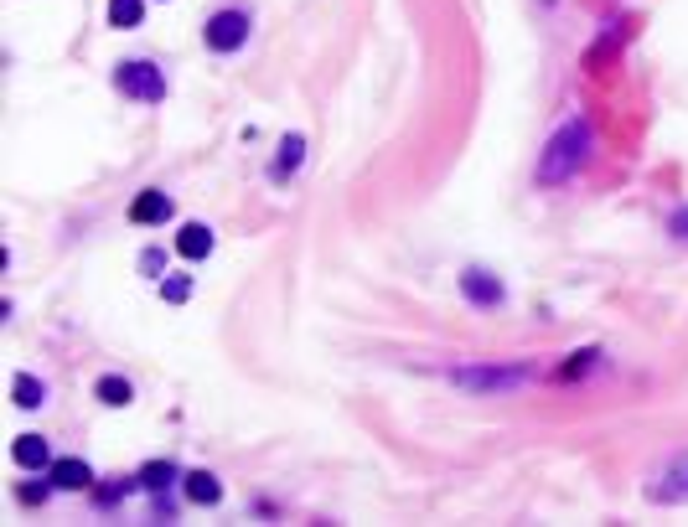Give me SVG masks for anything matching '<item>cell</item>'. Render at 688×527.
I'll return each mask as SVG.
<instances>
[{
	"mask_svg": "<svg viewBox=\"0 0 688 527\" xmlns=\"http://www.w3.org/2000/svg\"><path fill=\"white\" fill-rule=\"evenodd\" d=\"M595 145V130H590V119H564L559 130L549 135L544 155H538V186H559V181H570L580 166H585V155Z\"/></svg>",
	"mask_w": 688,
	"mask_h": 527,
	"instance_id": "obj_1",
	"label": "cell"
},
{
	"mask_svg": "<svg viewBox=\"0 0 688 527\" xmlns=\"http://www.w3.org/2000/svg\"><path fill=\"white\" fill-rule=\"evenodd\" d=\"M114 88L125 93V99H140V104H161V99H166V73L156 68V62L135 57V62H119V68H114Z\"/></svg>",
	"mask_w": 688,
	"mask_h": 527,
	"instance_id": "obj_2",
	"label": "cell"
},
{
	"mask_svg": "<svg viewBox=\"0 0 688 527\" xmlns=\"http://www.w3.org/2000/svg\"><path fill=\"white\" fill-rule=\"evenodd\" d=\"M451 383L471 393H513L528 383V367H456Z\"/></svg>",
	"mask_w": 688,
	"mask_h": 527,
	"instance_id": "obj_3",
	"label": "cell"
},
{
	"mask_svg": "<svg viewBox=\"0 0 688 527\" xmlns=\"http://www.w3.org/2000/svg\"><path fill=\"white\" fill-rule=\"evenodd\" d=\"M249 11H218V16H207V26H202V42H207V52H238L249 42Z\"/></svg>",
	"mask_w": 688,
	"mask_h": 527,
	"instance_id": "obj_4",
	"label": "cell"
},
{
	"mask_svg": "<svg viewBox=\"0 0 688 527\" xmlns=\"http://www.w3.org/2000/svg\"><path fill=\"white\" fill-rule=\"evenodd\" d=\"M461 295H466L476 310H497V305L507 300L502 279H497V274H487V269H466V274H461Z\"/></svg>",
	"mask_w": 688,
	"mask_h": 527,
	"instance_id": "obj_5",
	"label": "cell"
},
{
	"mask_svg": "<svg viewBox=\"0 0 688 527\" xmlns=\"http://www.w3.org/2000/svg\"><path fill=\"white\" fill-rule=\"evenodd\" d=\"M171 212H176V202H171L166 192H156V186H145V192L130 202V223H135V228H161Z\"/></svg>",
	"mask_w": 688,
	"mask_h": 527,
	"instance_id": "obj_6",
	"label": "cell"
},
{
	"mask_svg": "<svg viewBox=\"0 0 688 527\" xmlns=\"http://www.w3.org/2000/svg\"><path fill=\"white\" fill-rule=\"evenodd\" d=\"M47 481H52L57 491H88V486H94V471H88V460L63 455V460L47 465Z\"/></svg>",
	"mask_w": 688,
	"mask_h": 527,
	"instance_id": "obj_7",
	"label": "cell"
},
{
	"mask_svg": "<svg viewBox=\"0 0 688 527\" xmlns=\"http://www.w3.org/2000/svg\"><path fill=\"white\" fill-rule=\"evenodd\" d=\"M647 502H688V460H673L663 476H657L652 486H647Z\"/></svg>",
	"mask_w": 688,
	"mask_h": 527,
	"instance_id": "obj_8",
	"label": "cell"
},
{
	"mask_svg": "<svg viewBox=\"0 0 688 527\" xmlns=\"http://www.w3.org/2000/svg\"><path fill=\"white\" fill-rule=\"evenodd\" d=\"M213 228H207V223H182V233H176V254H182L187 264H197V259H207V254H213Z\"/></svg>",
	"mask_w": 688,
	"mask_h": 527,
	"instance_id": "obj_9",
	"label": "cell"
},
{
	"mask_svg": "<svg viewBox=\"0 0 688 527\" xmlns=\"http://www.w3.org/2000/svg\"><path fill=\"white\" fill-rule=\"evenodd\" d=\"M11 460L21 465V471H42V465H52V450H47V440H42V434H16Z\"/></svg>",
	"mask_w": 688,
	"mask_h": 527,
	"instance_id": "obj_10",
	"label": "cell"
},
{
	"mask_svg": "<svg viewBox=\"0 0 688 527\" xmlns=\"http://www.w3.org/2000/svg\"><path fill=\"white\" fill-rule=\"evenodd\" d=\"M94 398L109 403V409H130V403H135V388H130V378H119V372H104V378L94 383Z\"/></svg>",
	"mask_w": 688,
	"mask_h": 527,
	"instance_id": "obj_11",
	"label": "cell"
},
{
	"mask_svg": "<svg viewBox=\"0 0 688 527\" xmlns=\"http://www.w3.org/2000/svg\"><path fill=\"white\" fill-rule=\"evenodd\" d=\"M11 398H16V409H42V403H47V383L37 378V372H16V378H11Z\"/></svg>",
	"mask_w": 688,
	"mask_h": 527,
	"instance_id": "obj_12",
	"label": "cell"
},
{
	"mask_svg": "<svg viewBox=\"0 0 688 527\" xmlns=\"http://www.w3.org/2000/svg\"><path fill=\"white\" fill-rule=\"evenodd\" d=\"M301 161H306V140H301V135H285V140H280V155H275V166H269V176L285 181V176L301 171Z\"/></svg>",
	"mask_w": 688,
	"mask_h": 527,
	"instance_id": "obj_13",
	"label": "cell"
},
{
	"mask_svg": "<svg viewBox=\"0 0 688 527\" xmlns=\"http://www.w3.org/2000/svg\"><path fill=\"white\" fill-rule=\"evenodd\" d=\"M187 502L218 507V502H223V481H218L213 471H192V476H187Z\"/></svg>",
	"mask_w": 688,
	"mask_h": 527,
	"instance_id": "obj_14",
	"label": "cell"
},
{
	"mask_svg": "<svg viewBox=\"0 0 688 527\" xmlns=\"http://www.w3.org/2000/svg\"><path fill=\"white\" fill-rule=\"evenodd\" d=\"M135 476H140V486H145V491H156V496H161V491H166L176 476H182V471H176V460H145Z\"/></svg>",
	"mask_w": 688,
	"mask_h": 527,
	"instance_id": "obj_15",
	"label": "cell"
},
{
	"mask_svg": "<svg viewBox=\"0 0 688 527\" xmlns=\"http://www.w3.org/2000/svg\"><path fill=\"white\" fill-rule=\"evenodd\" d=\"M140 16H145V0H109V26L130 31V26H140Z\"/></svg>",
	"mask_w": 688,
	"mask_h": 527,
	"instance_id": "obj_16",
	"label": "cell"
},
{
	"mask_svg": "<svg viewBox=\"0 0 688 527\" xmlns=\"http://www.w3.org/2000/svg\"><path fill=\"white\" fill-rule=\"evenodd\" d=\"M595 357H601V352H575V362H564V367H559V378H564V383H575V378H585V372L595 367Z\"/></svg>",
	"mask_w": 688,
	"mask_h": 527,
	"instance_id": "obj_17",
	"label": "cell"
},
{
	"mask_svg": "<svg viewBox=\"0 0 688 527\" xmlns=\"http://www.w3.org/2000/svg\"><path fill=\"white\" fill-rule=\"evenodd\" d=\"M161 295H166L171 305H182V300L192 295V279H187V274H176V279H161Z\"/></svg>",
	"mask_w": 688,
	"mask_h": 527,
	"instance_id": "obj_18",
	"label": "cell"
},
{
	"mask_svg": "<svg viewBox=\"0 0 688 527\" xmlns=\"http://www.w3.org/2000/svg\"><path fill=\"white\" fill-rule=\"evenodd\" d=\"M161 264H166V254H161V248H145V254H140V269H145V274H156Z\"/></svg>",
	"mask_w": 688,
	"mask_h": 527,
	"instance_id": "obj_19",
	"label": "cell"
},
{
	"mask_svg": "<svg viewBox=\"0 0 688 527\" xmlns=\"http://www.w3.org/2000/svg\"><path fill=\"white\" fill-rule=\"evenodd\" d=\"M673 238H688V207L673 212Z\"/></svg>",
	"mask_w": 688,
	"mask_h": 527,
	"instance_id": "obj_20",
	"label": "cell"
},
{
	"mask_svg": "<svg viewBox=\"0 0 688 527\" xmlns=\"http://www.w3.org/2000/svg\"><path fill=\"white\" fill-rule=\"evenodd\" d=\"M544 6H554V0H544Z\"/></svg>",
	"mask_w": 688,
	"mask_h": 527,
	"instance_id": "obj_21",
	"label": "cell"
}]
</instances>
